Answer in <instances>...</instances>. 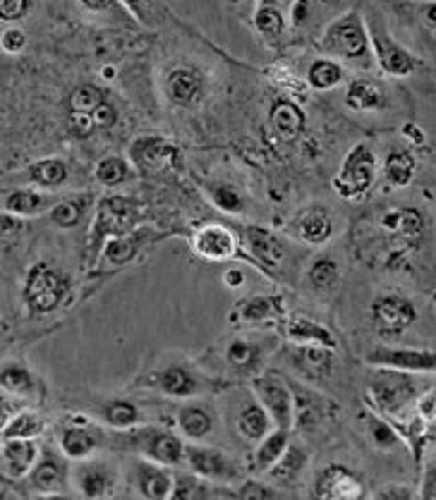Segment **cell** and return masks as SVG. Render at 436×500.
<instances>
[{"label":"cell","mask_w":436,"mask_h":500,"mask_svg":"<svg viewBox=\"0 0 436 500\" xmlns=\"http://www.w3.org/2000/svg\"><path fill=\"white\" fill-rule=\"evenodd\" d=\"M118 122V108L104 89L94 84H80L68 96L70 132L80 139L111 129Z\"/></svg>","instance_id":"6da1fadb"},{"label":"cell","mask_w":436,"mask_h":500,"mask_svg":"<svg viewBox=\"0 0 436 500\" xmlns=\"http://www.w3.org/2000/svg\"><path fill=\"white\" fill-rule=\"evenodd\" d=\"M139 221H142V206L135 199L121 195L104 196L98 202L96 218H94V225H91L89 256H96L98 249L108 239L121 238V235L137 230Z\"/></svg>","instance_id":"7a4b0ae2"},{"label":"cell","mask_w":436,"mask_h":500,"mask_svg":"<svg viewBox=\"0 0 436 500\" xmlns=\"http://www.w3.org/2000/svg\"><path fill=\"white\" fill-rule=\"evenodd\" d=\"M70 290L68 278L63 271H58L51 263H37L31 266L24 278V302L29 304L31 312L48 314L53 309L65 302Z\"/></svg>","instance_id":"3957f363"},{"label":"cell","mask_w":436,"mask_h":500,"mask_svg":"<svg viewBox=\"0 0 436 500\" xmlns=\"http://www.w3.org/2000/svg\"><path fill=\"white\" fill-rule=\"evenodd\" d=\"M374 182V156L365 144H357L350 149L339 175L333 178V189L346 199H357L367 192Z\"/></svg>","instance_id":"277c9868"},{"label":"cell","mask_w":436,"mask_h":500,"mask_svg":"<svg viewBox=\"0 0 436 500\" xmlns=\"http://www.w3.org/2000/svg\"><path fill=\"white\" fill-rule=\"evenodd\" d=\"M322 46L333 55L348 60H365L369 55V37L357 15H346L326 29Z\"/></svg>","instance_id":"5b68a950"},{"label":"cell","mask_w":436,"mask_h":500,"mask_svg":"<svg viewBox=\"0 0 436 500\" xmlns=\"http://www.w3.org/2000/svg\"><path fill=\"white\" fill-rule=\"evenodd\" d=\"M132 163L147 175H161V172H173L180 165V151L164 137L149 135L139 137L132 149H130Z\"/></svg>","instance_id":"8992f818"},{"label":"cell","mask_w":436,"mask_h":500,"mask_svg":"<svg viewBox=\"0 0 436 500\" xmlns=\"http://www.w3.org/2000/svg\"><path fill=\"white\" fill-rule=\"evenodd\" d=\"M255 393L259 403L264 404V410L269 412L271 421L279 429H290L295 424L293 393L276 373H264L255 379Z\"/></svg>","instance_id":"52a82bcc"},{"label":"cell","mask_w":436,"mask_h":500,"mask_svg":"<svg viewBox=\"0 0 436 500\" xmlns=\"http://www.w3.org/2000/svg\"><path fill=\"white\" fill-rule=\"evenodd\" d=\"M166 98L178 108H192L202 101L206 82L204 75L192 65H178V68L168 70L166 75Z\"/></svg>","instance_id":"ba28073f"},{"label":"cell","mask_w":436,"mask_h":500,"mask_svg":"<svg viewBox=\"0 0 436 500\" xmlns=\"http://www.w3.org/2000/svg\"><path fill=\"white\" fill-rule=\"evenodd\" d=\"M192 249L197 256L209 259V262H223L238 256V239L233 230L226 225H202L192 235Z\"/></svg>","instance_id":"9c48e42d"},{"label":"cell","mask_w":436,"mask_h":500,"mask_svg":"<svg viewBox=\"0 0 436 500\" xmlns=\"http://www.w3.org/2000/svg\"><path fill=\"white\" fill-rule=\"evenodd\" d=\"M372 314H374L376 329L382 336H400L403 330H407L417 319V312L415 306L403 297H382L376 299L374 306H372Z\"/></svg>","instance_id":"30bf717a"},{"label":"cell","mask_w":436,"mask_h":500,"mask_svg":"<svg viewBox=\"0 0 436 500\" xmlns=\"http://www.w3.org/2000/svg\"><path fill=\"white\" fill-rule=\"evenodd\" d=\"M185 457H188L192 471L204 479H226L228 481V479L238 477V470H235L233 462H231V457L216 448L188 446V448H185Z\"/></svg>","instance_id":"8fae6325"},{"label":"cell","mask_w":436,"mask_h":500,"mask_svg":"<svg viewBox=\"0 0 436 500\" xmlns=\"http://www.w3.org/2000/svg\"><path fill=\"white\" fill-rule=\"evenodd\" d=\"M242 238L247 242L249 252L255 256L256 262L269 266V269H276L283 262V242H281L276 235L266 228H259V225H247L242 228Z\"/></svg>","instance_id":"7c38bea8"},{"label":"cell","mask_w":436,"mask_h":500,"mask_svg":"<svg viewBox=\"0 0 436 500\" xmlns=\"http://www.w3.org/2000/svg\"><path fill=\"white\" fill-rule=\"evenodd\" d=\"M38 450L34 438H8L3 441V474L8 479H20L34 470Z\"/></svg>","instance_id":"4fadbf2b"},{"label":"cell","mask_w":436,"mask_h":500,"mask_svg":"<svg viewBox=\"0 0 436 500\" xmlns=\"http://www.w3.org/2000/svg\"><path fill=\"white\" fill-rule=\"evenodd\" d=\"M362 481L346 467H329L316 481V496L322 498H360Z\"/></svg>","instance_id":"5bb4252c"},{"label":"cell","mask_w":436,"mask_h":500,"mask_svg":"<svg viewBox=\"0 0 436 500\" xmlns=\"http://www.w3.org/2000/svg\"><path fill=\"white\" fill-rule=\"evenodd\" d=\"M151 239H156L154 230L149 228H137V230L128 232V235H121V238L108 239L104 245V259L111 262L113 266H125L137 256V252L147 246Z\"/></svg>","instance_id":"9a60e30c"},{"label":"cell","mask_w":436,"mask_h":500,"mask_svg":"<svg viewBox=\"0 0 436 500\" xmlns=\"http://www.w3.org/2000/svg\"><path fill=\"white\" fill-rule=\"evenodd\" d=\"M269 120L273 132L283 142H293V139H298L302 135V129H305V112H302L300 105L288 101V98H279L276 104L271 105Z\"/></svg>","instance_id":"2e32d148"},{"label":"cell","mask_w":436,"mask_h":500,"mask_svg":"<svg viewBox=\"0 0 436 500\" xmlns=\"http://www.w3.org/2000/svg\"><path fill=\"white\" fill-rule=\"evenodd\" d=\"M372 364L393 366V369H410V371H436L434 352L415 350H376L369 354Z\"/></svg>","instance_id":"e0dca14e"},{"label":"cell","mask_w":436,"mask_h":500,"mask_svg":"<svg viewBox=\"0 0 436 500\" xmlns=\"http://www.w3.org/2000/svg\"><path fill=\"white\" fill-rule=\"evenodd\" d=\"M77 484L87 498H105L113 493L115 471L104 462H84L77 470Z\"/></svg>","instance_id":"ac0fdd59"},{"label":"cell","mask_w":436,"mask_h":500,"mask_svg":"<svg viewBox=\"0 0 436 500\" xmlns=\"http://www.w3.org/2000/svg\"><path fill=\"white\" fill-rule=\"evenodd\" d=\"M31 484L41 493H63L68 488V470L58 455L46 453L44 460H38L31 470Z\"/></svg>","instance_id":"d6986e66"},{"label":"cell","mask_w":436,"mask_h":500,"mask_svg":"<svg viewBox=\"0 0 436 500\" xmlns=\"http://www.w3.org/2000/svg\"><path fill=\"white\" fill-rule=\"evenodd\" d=\"M295 230H298V235L307 245H323L333 235V218L329 213V209L312 206V209L302 211L300 216H298Z\"/></svg>","instance_id":"ffe728a7"},{"label":"cell","mask_w":436,"mask_h":500,"mask_svg":"<svg viewBox=\"0 0 436 500\" xmlns=\"http://www.w3.org/2000/svg\"><path fill=\"white\" fill-rule=\"evenodd\" d=\"M374 48H376V55H379V62H382V68H384L389 75L406 77L417 70V60H415L406 48H400L398 44H393L391 38L384 37V34H376Z\"/></svg>","instance_id":"44dd1931"},{"label":"cell","mask_w":436,"mask_h":500,"mask_svg":"<svg viewBox=\"0 0 436 500\" xmlns=\"http://www.w3.org/2000/svg\"><path fill=\"white\" fill-rule=\"evenodd\" d=\"M329 350H331V347H323V345H319V347H295V350L290 352V364H293V369H298L305 379L316 381V379H323L326 373L331 371L333 357Z\"/></svg>","instance_id":"7402d4cb"},{"label":"cell","mask_w":436,"mask_h":500,"mask_svg":"<svg viewBox=\"0 0 436 500\" xmlns=\"http://www.w3.org/2000/svg\"><path fill=\"white\" fill-rule=\"evenodd\" d=\"M144 453L156 460L158 464H180L185 457V446L178 441V436L166 431H149L147 433V441H144Z\"/></svg>","instance_id":"603a6c76"},{"label":"cell","mask_w":436,"mask_h":500,"mask_svg":"<svg viewBox=\"0 0 436 500\" xmlns=\"http://www.w3.org/2000/svg\"><path fill=\"white\" fill-rule=\"evenodd\" d=\"M48 206V199L34 189H8L3 196V209L13 216H38Z\"/></svg>","instance_id":"cb8c5ba5"},{"label":"cell","mask_w":436,"mask_h":500,"mask_svg":"<svg viewBox=\"0 0 436 500\" xmlns=\"http://www.w3.org/2000/svg\"><path fill=\"white\" fill-rule=\"evenodd\" d=\"M255 27L256 31H259V37H264L271 46H273L283 38L286 17H283V12H281V8L273 3V0H264L255 12Z\"/></svg>","instance_id":"d4e9b609"},{"label":"cell","mask_w":436,"mask_h":500,"mask_svg":"<svg viewBox=\"0 0 436 500\" xmlns=\"http://www.w3.org/2000/svg\"><path fill=\"white\" fill-rule=\"evenodd\" d=\"M286 336L293 343L302 345H323V347H333L336 345L333 336L323 326L309 321V319H300V316H295V319H290L286 323Z\"/></svg>","instance_id":"484cf974"},{"label":"cell","mask_w":436,"mask_h":500,"mask_svg":"<svg viewBox=\"0 0 436 500\" xmlns=\"http://www.w3.org/2000/svg\"><path fill=\"white\" fill-rule=\"evenodd\" d=\"M382 225L400 238L417 239L424 232V216L417 209H396L382 218Z\"/></svg>","instance_id":"4316f807"},{"label":"cell","mask_w":436,"mask_h":500,"mask_svg":"<svg viewBox=\"0 0 436 500\" xmlns=\"http://www.w3.org/2000/svg\"><path fill=\"white\" fill-rule=\"evenodd\" d=\"M137 479H139V491L147 498H168V496H173L175 484L168 471L151 467V464H139Z\"/></svg>","instance_id":"83f0119b"},{"label":"cell","mask_w":436,"mask_h":500,"mask_svg":"<svg viewBox=\"0 0 436 500\" xmlns=\"http://www.w3.org/2000/svg\"><path fill=\"white\" fill-rule=\"evenodd\" d=\"M89 204H91V196H87V195L63 199V202H58L51 209L53 225H55V228H61V230L75 228V225H80V221L87 216Z\"/></svg>","instance_id":"f1b7e54d"},{"label":"cell","mask_w":436,"mask_h":500,"mask_svg":"<svg viewBox=\"0 0 436 500\" xmlns=\"http://www.w3.org/2000/svg\"><path fill=\"white\" fill-rule=\"evenodd\" d=\"M384 91L374 82H353L346 91V104L353 111H379L384 105Z\"/></svg>","instance_id":"f546056e"},{"label":"cell","mask_w":436,"mask_h":500,"mask_svg":"<svg viewBox=\"0 0 436 500\" xmlns=\"http://www.w3.org/2000/svg\"><path fill=\"white\" fill-rule=\"evenodd\" d=\"M27 178L34 185L53 189V187H61L68 179V165L63 163L61 158H41V161L27 168Z\"/></svg>","instance_id":"4dcf8cb0"},{"label":"cell","mask_w":436,"mask_h":500,"mask_svg":"<svg viewBox=\"0 0 436 500\" xmlns=\"http://www.w3.org/2000/svg\"><path fill=\"white\" fill-rule=\"evenodd\" d=\"M158 388L164 390L166 396L188 397L195 396L199 386H197V379L188 369H182V366H168L166 371H161V376H158Z\"/></svg>","instance_id":"1f68e13d"},{"label":"cell","mask_w":436,"mask_h":500,"mask_svg":"<svg viewBox=\"0 0 436 500\" xmlns=\"http://www.w3.org/2000/svg\"><path fill=\"white\" fill-rule=\"evenodd\" d=\"M271 426V417L269 412L264 410V404H247L242 407L240 417H238V431L249 438V441H262L264 436L269 433Z\"/></svg>","instance_id":"d6a6232c"},{"label":"cell","mask_w":436,"mask_h":500,"mask_svg":"<svg viewBox=\"0 0 436 500\" xmlns=\"http://www.w3.org/2000/svg\"><path fill=\"white\" fill-rule=\"evenodd\" d=\"M286 450H288V429H276V431L266 433L262 446H259V450H256L255 467L259 471H269L271 467L283 457Z\"/></svg>","instance_id":"836d02e7"},{"label":"cell","mask_w":436,"mask_h":500,"mask_svg":"<svg viewBox=\"0 0 436 500\" xmlns=\"http://www.w3.org/2000/svg\"><path fill=\"white\" fill-rule=\"evenodd\" d=\"M374 393L382 407H386V410H398L400 404L413 396V386H410L407 379H400V376H386L384 383H376Z\"/></svg>","instance_id":"e575fe53"},{"label":"cell","mask_w":436,"mask_h":500,"mask_svg":"<svg viewBox=\"0 0 436 500\" xmlns=\"http://www.w3.org/2000/svg\"><path fill=\"white\" fill-rule=\"evenodd\" d=\"M343 77H346V72H343V68H340L339 62H333V60L319 58L314 60L307 70L309 87L316 91H329L333 89V87H339V84L343 82Z\"/></svg>","instance_id":"d590c367"},{"label":"cell","mask_w":436,"mask_h":500,"mask_svg":"<svg viewBox=\"0 0 436 500\" xmlns=\"http://www.w3.org/2000/svg\"><path fill=\"white\" fill-rule=\"evenodd\" d=\"M178 424H180L182 433L192 438V441H199L204 436H209L211 429H214V421H211V414L202 407H182L180 414H178Z\"/></svg>","instance_id":"8d00e7d4"},{"label":"cell","mask_w":436,"mask_h":500,"mask_svg":"<svg viewBox=\"0 0 436 500\" xmlns=\"http://www.w3.org/2000/svg\"><path fill=\"white\" fill-rule=\"evenodd\" d=\"M307 464V455L300 448H288L279 462L269 470V477L279 484H293Z\"/></svg>","instance_id":"74e56055"},{"label":"cell","mask_w":436,"mask_h":500,"mask_svg":"<svg viewBox=\"0 0 436 500\" xmlns=\"http://www.w3.org/2000/svg\"><path fill=\"white\" fill-rule=\"evenodd\" d=\"M94 178L98 185L121 187L130 179V163L121 156H105L94 168Z\"/></svg>","instance_id":"f35d334b"},{"label":"cell","mask_w":436,"mask_h":500,"mask_svg":"<svg viewBox=\"0 0 436 500\" xmlns=\"http://www.w3.org/2000/svg\"><path fill=\"white\" fill-rule=\"evenodd\" d=\"M61 448L70 460H82L96 448V436L89 429H68L63 433Z\"/></svg>","instance_id":"ab89813d"},{"label":"cell","mask_w":436,"mask_h":500,"mask_svg":"<svg viewBox=\"0 0 436 500\" xmlns=\"http://www.w3.org/2000/svg\"><path fill=\"white\" fill-rule=\"evenodd\" d=\"M240 316L245 321H264L271 316L283 314V302L279 297H252L247 302H242Z\"/></svg>","instance_id":"60d3db41"},{"label":"cell","mask_w":436,"mask_h":500,"mask_svg":"<svg viewBox=\"0 0 436 500\" xmlns=\"http://www.w3.org/2000/svg\"><path fill=\"white\" fill-rule=\"evenodd\" d=\"M415 158L407 151H391L386 158V179L393 187H406L413 179Z\"/></svg>","instance_id":"b9f144b4"},{"label":"cell","mask_w":436,"mask_h":500,"mask_svg":"<svg viewBox=\"0 0 436 500\" xmlns=\"http://www.w3.org/2000/svg\"><path fill=\"white\" fill-rule=\"evenodd\" d=\"M41 431H44L41 417L34 412H22L3 426V441H8V438H37Z\"/></svg>","instance_id":"7bdbcfd3"},{"label":"cell","mask_w":436,"mask_h":500,"mask_svg":"<svg viewBox=\"0 0 436 500\" xmlns=\"http://www.w3.org/2000/svg\"><path fill=\"white\" fill-rule=\"evenodd\" d=\"M209 196L211 202L216 204V209H221L223 213H240L245 209V199L242 195L231 185H223V182H218V185H211L209 187Z\"/></svg>","instance_id":"ee69618b"},{"label":"cell","mask_w":436,"mask_h":500,"mask_svg":"<svg viewBox=\"0 0 436 500\" xmlns=\"http://www.w3.org/2000/svg\"><path fill=\"white\" fill-rule=\"evenodd\" d=\"M104 419L113 429H130V426H135L139 421V410L132 403L115 400L104 410Z\"/></svg>","instance_id":"f6af8a7d"},{"label":"cell","mask_w":436,"mask_h":500,"mask_svg":"<svg viewBox=\"0 0 436 500\" xmlns=\"http://www.w3.org/2000/svg\"><path fill=\"white\" fill-rule=\"evenodd\" d=\"M339 280V266L333 259L329 256H322V259H316L312 263V269H309V283L323 290V288H331L333 283Z\"/></svg>","instance_id":"bcb514c9"},{"label":"cell","mask_w":436,"mask_h":500,"mask_svg":"<svg viewBox=\"0 0 436 500\" xmlns=\"http://www.w3.org/2000/svg\"><path fill=\"white\" fill-rule=\"evenodd\" d=\"M0 381H3V390H5V393H15V396L29 393L31 386H34L29 371L22 369V366H5Z\"/></svg>","instance_id":"7dc6e473"},{"label":"cell","mask_w":436,"mask_h":500,"mask_svg":"<svg viewBox=\"0 0 436 500\" xmlns=\"http://www.w3.org/2000/svg\"><path fill=\"white\" fill-rule=\"evenodd\" d=\"M128 10L132 15L139 20L142 24H158L161 22V17H164V8H161V3L158 0H122Z\"/></svg>","instance_id":"c3c4849f"},{"label":"cell","mask_w":436,"mask_h":500,"mask_svg":"<svg viewBox=\"0 0 436 500\" xmlns=\"http://www.w3.org/2000/svg\"><path fill=\"white\" fill-rule=\"evenodd\" d=\"M226 359L231 366H238V369H245V366H252V362L256 359V347L247 340H235V343L228 345Z\"/></svg>","instance_id":"681fc988"},{"label":"cell","mask_w":436,"mask_h":500,"mask_svg":"<svg viewBox=\"0 0 436 500\" xmlns=\"http://www.w3.org/2000/svg\"><path fill=\"white\" fill-rule=\"evenodd\" d=\"M31 0H0V17L5 22L13 20H22L24 15H29Z\"/></svg>","instance_id":"f907efd6"},{"label":"cell","mask_w":436,"mask_h":500,"mask_svg":"<svg viewBox=\"0 0 436 500\" xmlns=\"http://www.w3.org/2000/svg\"><path fill=\"white\" fill-rule=\"evenodd\" d=\"M206 488L197 484L195 477H180L175 481L173 488V498H199V496H206Z\"/></svg>","instance_id":"816d5d0a"},{"label":"cell","mask_w":436,"mask_h":500,"mask_svg":"<svg viewBox=\"0 0 436 500\" xmlns=\"http://www.w3.org/2000/svg\"><path fill=\"white\" fill-rule=\"evenodd\" d=\"M238 496H240V498H279V493L273 491L271 486H264L259 484V481H247V484L238 491Z\"/></svg>","instance_id":"f5cc1de1"},{"label":"cell","mask_w":436,"mask_h":500,"mask_svg":"<svg viewBox=\"0 0 436 500\" xmlns=\"http://www.w3.org/2000/svg\"><path fill=\"white\" fill-rule=\"evenodd\" d=\"M27 46V37H24V31L20 29H5L3 31V51L10 53V55H15L20 53Z\"/></svg>","instance_id":"db71d44e"},{"label":"cell","mask_w":436,"mask_h":500,"mask_svg":"<svg viewBox=\"0 0 436 500\" xmlns=\"http://www.w3.org/2000/svg\"><path fill=\"white\" fill-rule=\"evenodd\" d=\"M376 498H413V491L406 486H384L376 491Z\"/></svg>","instance_id":"11a10c76"},{"label":"cell","mask_w":436,"mask_h":500,"mask_svg":"<svg viewBox=\"0 0 436 500\" xmlns=\"http://www.w3.org/2000/svg\"><path fill=\"white\" fill-rule=\"evenodd\" d=\"M374 438L379 446H393V443H396V433H393L389 426L379 421V424H374Z\"/></svg>","instance_id":"9f6ffc18"},{"label":"cell","mask_w":436,"mask_h":500,"mask_svg":"<svg viewBox=\"0 0 436 500\" xmlns=\"http://www.w3.org/2000/svg\"><path fill=\"white\" fill-rule=\"evenodd\" d=\"M82 8H87L89 12H105V10L113 8L115 0H77Z\"/></svg>","instance_id":"6f0895ef"},{"label":"cell","mask_w":436,"mask_h":500,"mask_svg":"<svg viewBox=\"0 0 436 500\" xmlns=\"http://www.w3.org/2000/svg\"><path fill=\"white\" fill-rule=\"evenodd\" d=\"M422 498H436V467L427 471L424 486H422Z\"/></svg>","instance_id":"680465c9"},{"label":"cell","mask_w":436,"mask_h":500,"mask_svg":"<svg viewBox=\"0 0 436 500\" xmlns=\"http://www.w3.org/2000/svg\"><path fill=\"white\" fill-rule=\"evenodd\" d=\"M223 280H226L228 288H240V285H245V273H242V271H238V269H231Z\"/></svg>","instance_id":"91938a15"},{"label":"cell","mask_w":436,"mask_h":500,"mask_svg":"<svg viewBox=\"0 0 436 500\" xmlns=\"http://www.w3.org/2000/svg\"><path fill=\"white\" fill-rule=\"evenodd\" d=\"M406 132H410V139H413V142H422V132L420 129H415L413 125H407Z\"/></svg>","instance_id":"94428289"},{"label":"cell","mask_w":436,"mask_h":500,"mask_svg":"<svg viewBox=\"0 0 436 500\" xmlns=\"http://www.w3.org/2000/svg\"><path fill=\"white\" fill-rule=\"evenodd\" d=\"M427 20L432 24H436V3H432V5H427Z\"/></svg>","instance_id":"6125c7cd"},{"label":"cell","mask_w":436,"mask_h":500,"mask_svg":"<svg viewBox=\"0 0 436 500\" xmlns=\"http://www.w3.org/2000/svg\"><path fill=\"white\" fill-rule=\"evenodd\" d=\"M245 3H255V0H245Z\"/></svg>","instance_id":"be15d7a7"},{"label":"cell","mask_w":436,"mask_h":500,"mask_svg":"<svg viewBox=\"0 0 436 500\" xmlns=\"http://www.w3.org/2000/svg\"><path fill=\"white\" fill-rule=\"evenodd\" d=\"M286 3H293V0H286Z\"/></svg>","instance_id":"e7e4bbea"}]
</instances>
